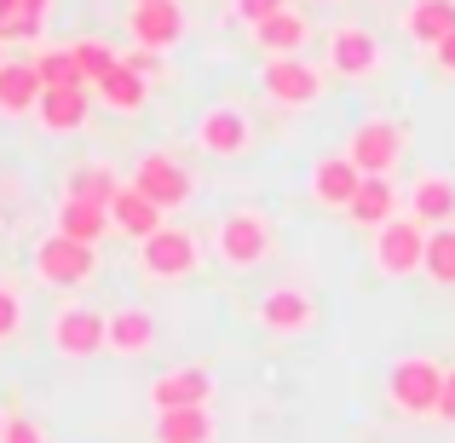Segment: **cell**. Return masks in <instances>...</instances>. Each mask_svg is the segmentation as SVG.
Returning a JSON list of instances; mask_svg holds the SVG:
<instances>
[{"mask_svg": "<svg viewBox=\"0 0 455 443\" xmlns=\"http://www.w3.org/2000/svg\"><path fill=\"white\" fill-rule=\"evenodd\" d=\"M150 409H213V368L208 363H173L150 380Z\"/></svg>", "mask_w": 455, "mask_h": 443, "instance_id": "7c38bea8", "label": "cell"}, {"mask_svg": "<svg viewBox=\"0 0 455 443\" xmlns=\"http://www.w3.org/2000/svg\"><path fill=\"white\" fill-rule=\"evenodd\" d=\"M248 35H254V46H259L266 58H300L306 46H311V18H306V12H300V6L289 0L283 12H271V18H259V23H254Z\"/></svg>", "mask_w": 455, "mask_h": 443, "instance_id": "9a60e30c", "label": "cell"}, {"mask_svg": "<svg viewBox=\"0 0 455 443\" xmlns=\"http://www.w3.org/2000/svg\"><path fill=\"white\" fill-rule=\"evenodd\" d=\"M438 398H444V363H438V357H427V352L392 357V368H387V409L398 415V421H433Z\"/></svg>", "mask_w": 455, "mask_h": 443, "instance_id": "6da1fadb", "label": "cell"}, {"mask_svg": "<svg viewBox=\"0 0 455 443\" xmlns=\"http://www.w3.org/2000/svg\"><path fill=\"white\" fill-rule=\"evenodd\" d=\"M380 41H375V29H363V23H340V29L329 35V75H340V81H369L380 69Z\"/></svg>", "mask_w": 455, "mask_h": 443, "instance_id": "5bb4252c", "label": "cell"}, {"mask_svg": "<svg viewBox=\"0 0 455 443\" xmlns=\"http://www.w3.org/2000/svg\"><path fill=\"white\" fill-rule=\"evenodd\" d=\"M403 208H410L415 225H427V231H438V225H455V178L450 173H415L410 196H403Z\"/></svg>", "mask_w": 455, "mask_h": 443, "instance_id": "ac0fdd59", "label": "cell"}, {"mask_svg": "<svg viewBox=\"0 0 455 443\" xmlns=\"http://www.w3.org/2000/svg\"><path fill=\"white\" fill-rule=\"evenodd\" d=\"M289 0H231V18H243L248 29H254L259 18H271V12H283Z\"/></svg>", "mask_w": 455, "mask_h": 443, "instance_id": "836d02e7", "label": "cell"}, {"mask_svg": "<svg viewBox=\"0 0 455 443\" xmlns=\"http://www.w3.org/2000/svg\"><path fill=\"white\" fill-rule=\"evenodd\" d=\"M6 421H12V415H6V409H0V438H6Z\"/></svg>", "mask_w": 455, "mask_h": 443, "instance_id": "74e56055", "label": "cell"}, {"mask_svg": "<svg viewBox=\"0 0 455 443\" xmlns=\"http://www.w3.org/2000/svg\"><path fill=\"white\" fill-rule=\"evenodd\" d=\"M357 185H363V173H357L346 155H317V162H311V173H306L311 202H317V208H329V213H346V208H352Z\"/></svg>", "mask_w": 455, "mask_h": 443, "instance_id": "2e32d148", "label": "cell"}, {"mask_svg": "<svg viewBox=\"0 0 455 443\" xmlns=\"http://www.w3.org/2000/svg\"><path fill=\"white\" fill-rule=\"evenodd\" d=\"M421 271L438 282V289H455V225H438V231H427Z\"/></svg>", "mask_w": 455, "mask_h": 443, "instance_id": "f1b7e54d", "label": "cell"}, {"mask_svg": "<svg viewBox=\"0 0 455 443\" xmlns=\"http://www.w3.org/2000/svg\"><path fill=\"white\" fill-rule=\"evenodd\" d=\"M92 115V87H46L41 104H35V127L41 133H81Z\"/></svg>", "mask_w": 455, "mask_h": 443, "instance_id": "e0dca14e", "label": "cell"}, {"mask_svg": "<svg viewBox=\"0 0 455 443\" xmlns=\"http://www.w3.org/2000/svg\"><path fill=\"white\" fill-rule=\"evenodd\" d=\"M127 29H133V46H145V52H173L185 41V6L179 0H133Z\"/></svg>", "mask_w": 455, "mask_h": 443, "instance_id": "4fadbf2b", "label": "cell"}, {"mask_svg": "<svg viewBox=\"0 0 455 443\" xmlns=\"http://www.w3.org/2000/svg\"><path fill=\"white\" fill-rule=\"evenodd\" d=\"M29 64H35V75H41V87H87V81H81V69H76V52H69V46H41Z\"/></svg>", "mask_w": 455, "mask_h": 443, "instance_id": "f546056e", "label": "cell"}, {"mask_svg": "<svg viewBox=\"0 0 455 443\" xmlns=\"http://www.w3.org/2000/svg\"><path fill=\"white\" fill-rule=\"evenodd\" d=\"M46 345H52L64 363H92V357L110 345V317L87 299H64V305L46 317Z\"/></svg>", "mask_w": 455, "mask_h": 443, "instance_id": "277c9868", "label": "cell"}, {"mask_svg": "<svg viewBox=\"0 0 455 443\" xmlns=\"http://www.w3.org/2000/svg\"><path fill=\"white\" fill-rule=\"evenodd\" d=\"M69 52H76V69H81V81H87V87H99L104 75H110L116 64H122V52H116L110 41H69Z\"/></svg>", "mask_w": 455, "mask_h": 443, "instance_id": "4dcf8cb0", "label": "cell"}, {"mask_svg": "<svg viewBox=\"0 0 455 443\" xmlns=\"http://www.w3.org/2000/svg\"><path fill=\"white\" fill-rule=\"evenodd\" d=\"M92 92H99V104H104V110H116V115H133V110H145V104H150V81L139 75L127 58H122V64H116Z\"/></svg>", "mask_w": 455, "mask_h": 443, "instance_id": "603a6c76", "label": "cell"}, {"mask_svg": "<svg viewBox=\"0 0 455 443\" xmlns=\"http://www.w3.org/2000/svg\"><path fill=\"white\" fill-rule=\"evenodd\" d=\"M41 75H35V64H18V58H6V69H0V115H35V104H41Z\"/></svg>", "mask_w": 455, "mask_h": 443, "instance_id": "d4e9b609", "label": "cell"}, {"mask_svg": "<svg viewBox=\"0 0 455 443\" xmlns=\"http://www.w3.org/2000/svg\"><path fill=\"white\" fill-rule=\"evenodd\" d=\"M277 248V225L266 208H231L213 225V259L225 271H259Z\"/></svg>", "mask_w": 455, "mask_h": 443, "instance_id": "7a4b0ae2", "label": "cell"}, {"mask_svg": "<svg viewBox=\"0 0 455 443\" xmlns=\"http://www.w3.org/2000/svg\"><path fill=\"white\" fill-rule=\"evenodd\" d=\"M375 242H369V259H375L380 277L403 282L421 271V254H427V225H415L410 213H398V219H387L380 231H369Z\"/></svg>", "mask_w": 455, "mask_h": 443, "instance_id": "9c48e42d", "label": "cell"}, {"mask_svg": "<svg viewBox=\"0 0 455 443\" xmlns=\"http://www.w3.org/2000/svg\"><path fill=\"white\" fill-rule=\"evenodd\" d=\"M127 64H133V69H139L145 81H162V75H167V69H162V52H145V46H139V52L127 58Z\"/></svg>", "mask_w": 455, "mask_h": 443, "instance_id": "8d00e7d4", "label": "cell"}, {"mask_svg": "<svg viewBox=\"0 0 455 443\" xmlns=\"http://www.w3.org/2000/svg\"><path fill=\"white\" fill-rule=\"evenodd\" d=\"M259 92H266L277 110H311L329 92V64H311V58H266L259 64Z\"/></svg>", "mask_w": 455, "mask_h": 443, "instance_id": "5b68a950", "label": "cell"}, {"mask_svg": "<svg viewBox=\"0 0 455 443\" xmlns=\"http://www.w3.org/2000/svg\"><path fill=\"white\" fill-rule=\"evenodd\" d=\"M196 150L220 155V162H236V155L254 150V115L243 104H208L196 115Z\"/></svg>", "mask_w": 455, "mask_h": 443, "instance_id": "30bf717a", "label": "cell"}, {"mask_svg": "<svg viewBox=\"0 0 455 443\" xmlns=\"http://www.w3.org/2000/svg\"><path fill=\"white\" fill-rule=\"evenodd\" d=\"M433 421L455 426V363H444V398H438V415H433Z\"/></svg>", "mask_w": 455, "mask_h": 443, "instance_id": "e575fe53", "label": "cell"}, {"mask_svg": "<svg viewBox=\"0 0 455 443\" xmlns=\"http://www.w3.org/2000/svg\"><path fill=\"white\" fill-rule=\"evenodd\" d=\"M23 334V294L12 282H0V345H12Z\"/></svg>", "mask_w": 455, "mask_h": 443, "instance_id": "1f68e13d", "label": "cell"}, {"mask_svg": "<svg viewBox=\"0 0 455 443\" xmlns=\"http://www.w3.org/2000/svg\"><path fill=\"white\" fill-rule=\"evenodd\" d=\"M139 271L150 282H190L202 271V236L185 225H162L156 236L139 242Z\"/></svg>", "mask_w": 455, "mask_h": 443, "instance_id": "52a82bcc", "label": "cell"}, {"mask_svg": "<svg viewBox=\"0 0 455 443\" xmlns=\"http://www.w3.org/2000/svg\"><path fill=\"white\" fill-rule=\"evenodd\" d=\"M403 35L433 52L444 35H455V0H410V12H403Z\"/></svg>", "mask_w": 455, "mask_h": 443, "instance_id": "cb8c5ba5", "label": "cell"}, {"mask_svg": "<svg viewBox=\"0 0 455 443\" xmlns=\"http://www.w3.org/2000/svg\"><path fill=\"white\" fill-rule=\"evenodd\" d=\"M433 69H438L444 81H455V35H444V41L433 46Z\"/></svg>", "mask_w": 455, "mask_h": 443, "instance_id": "d590c367", "label": "cell"}, {"mask_svg": "<svg viewBox=\"0 0 455 443\" xmlns=\"http://www.w3.org/2000/svg\"><path fill=\"white\" fill-rule=\"evenodd\" d=\"M259 328L277 334V340H300L317 328V294L300 282H277V289L259 294Z\"/></svg>", "mask_w": 455, "mask_h": 443, "instance_id": "8fae6325", "label": "cell"}, {"mask_svg": "<svg viewBox=\"0 0 455 443\" xmlns=\"http://www.w3.org/2000/svg\"><path fill=\"white\" fill-rule=\"evenodd\" d=\"M403 213V196H398V178H375L369 173L363 185H357L352 208H346V219L357 225V231H380L387 219H398Z\"/></svg>", "mask_w": 455, "mask_h": 443, "instance_id": "d6986e66", "label": "cell"}, {"mask_svg": "<svg viewBox=\"0 0 455 443\" xmlns=\"http://www.w3.org/2000/svg\"><path fill=\"white\" fill-rule=\"evenodd\" d=\"M0 69H6V46H0Z\"/></svg>", "mask_w": 455, "mask_h": 443, "instance_id": "f35d334b", "label": "cell"}, {"mask_svg": "<svg viewBox=\"0 0 455 443\" xmlns=\"http://www.w3.org/2000/svg\"><path fill=\"white\" fill-rule=\"evenodd\" d=\"M403 150H410V127L392 122V115H369V122L352 127V138H346L340 155L363 178L369 173H375V178H392V173H398V162H403Z\"/></svg>", "mask_w": 455, "mask_h": 443, "instance_id": "8992f818", "label": "cell"}, {"mask_svg": "<svg viewBox=\"0 0 455 443\" xmlns=\"http://www.w3.org/2000/svg\"><path fill=\"white\" fill-rule=\"evenodd\" d=\"M127 185L139 190V196H150L162 213H173V208H185L190 202V190H196V173H190L185 162H179L173 150H145L133 162V178Z\"/></svg>", "mask_w": 455, "mask_h": 443, "instance_id": "ba28073f", "label": "cell"}, {"mask_svg": "<svg viewBox=\"0 0 455 443\" xmlns=\"http://www.w3.org/2000/svg\"><path fill=\"white\" fill-rule=\"evenodd\" d=\"M0 443H52V432H46L41 421H29V415H12L6 421V438Z\"/></svg>", "mask_w": 455, "mask_h": 443, "instance_id": "d6a6232c", "label": "cell"}, {"mask_svg": "<svg viewBox=\"0 0 455 443\" xmlns=\"http://www.w3.org/2000/svg\"><path fill=\"white\" fill-rule=\"evenodd\" d=\"M122 190V178H116V167L110 162H81L76 173H69V190L64 196H81V202H104L110 208V196Z\"/></svg>", "mask_w": 455, "mask_h": 443, "instance_id": "83f0119b", "label": "cell"}, {"mask_svg": "<svg viewBox=\"0 0 455 443\" xmlns=\"http://www.w3.org/2000/svg\"><path fill=\"white\" fill-rule=\"evenodd\" d=\"M29 271H35L41 289H58V294L87 289V282L99 277V248L76 242V236H64V231H46L41 242L29 248Z\"/></svg>", "mask_w": 455, "mask_h": 443, "instance_id": "3957f363", "label": "cell"}, {"mask_svg": "<svg viewBox=\"0 0 455 443\" xmlns=\"http://www.w3.org/2000/svg\"><path fill=\"white\" fill-rule=\"evenodd\" d=\"M52 231L76 236V242H87V248H104V236H110L116 225H110V208H104V202L64 196V202H58V225H52Z\"/></svg>", "mask_w": 455, "mask_h": 443, "instance_id": "44dd1931", "label": "cell"}, {"mask_svg": "<svg viewBox=\"0 0 455 443\" xmlns=\"http://www.w3.org/2000/svg\"><path fill=\"white\" fill-rule=\"evenodd\" d=\"M110 225H116L122 236H133V242H145V236H156V231L167 225V213L156 208L150 196H139L133 185H122V190L110 196Z\"/></svg>", "mask_w": 455, "mask_h": 443, "instance_id": "ffe728a7", "label": "cell"}, {"mask_svg": "<svg viewBox=\"0 0 455 443\" xmlns=\"http://www.w3.org/2000/svg\"><path fill=\"white\" fill-rule=\"evenodd\" d=\"M110 357H145L156 352V317L145 305H122L110 311V345H104Z\"/></svg>", "mask_w": 455, "mask_h": 443, "instance_id": "7402d4cb", "label": "cell"}, {"mask_svg": "<svg viewBox=\"0 0 455 443\" xmlns=\"http://www.w3.org/2000/svg\"><path fill=\"white\" fill-rule=\"evenodd\" d=\"M213 438H220L213 409H167V415H156V443H213Z\"/></svg>", "mask_w": 455, "mask_h": 443, "instance_id": "484cf974", "label": "cell"}, {"mask_svg": "<svg viewBox=\"0 0 455 443\" xmlns=\"http://www.w3.org/2000/svg\"><path fill=\"white\" fill-rule=\"evenodd\" d=\"M52 0H0V46L6 41H41Z\"/></svg>", "mask_w": 455, "mask_h": 443, "instance_id": "4316f807", "label": "cell"}]
</instances>
